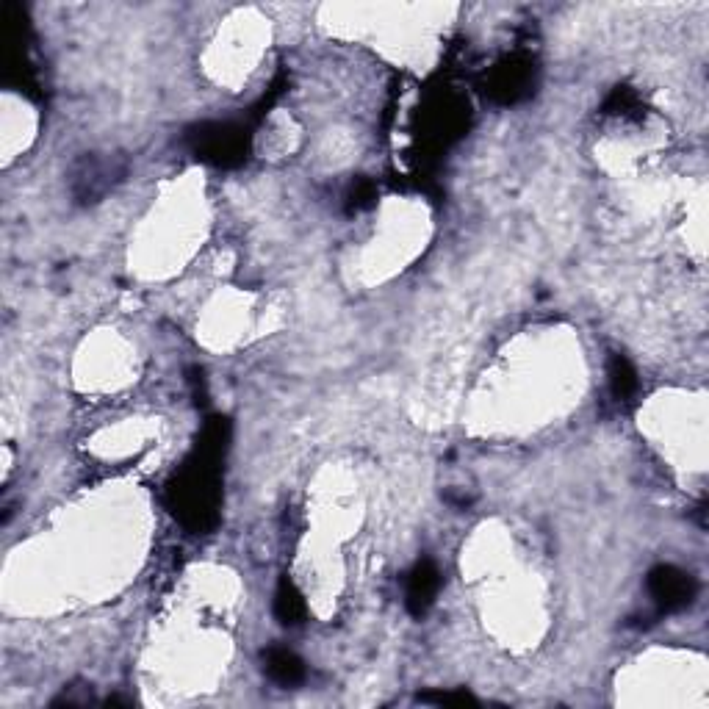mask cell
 Here are the masks:
<instances>
[{"label": "cell", "mask_w": 709, "mask_h": 709, "mask_svg": "<svg viewBox=\"0 0 709 709\" xmlns=\"http://www.w3.org/2000/svg\"><path fill=\"white\" fill-rule=\"evenodd\" d=\"M424 704H435V707H466V704H477V698L457 690V693H427L421 696Z\"/></svg>", "instance_id": "cell-7"}, {"label": "cell", "mask_w": 709, "mask_h": 709, "mask_svg": "<svg viewBox=\"0 0 709 709\" xmlns=\"http://www.w3.org/2000/svg\"><path fill=\"white\" fill-rule=\"evenodd\" d=\"M610 385L618 399H629L637 391V374L624 358H613L610 363Z\"/></svg>", "instance_id": "cell-6"}, {"label": "cell", "mask_w": 709, "mask_h": 709, "mask_svg": "<svg viewBox=\"0 0 709 709\" xmlns=\"http://www.w3.org/2000/svg\"><path fill=\"white\" fill-rule=\"evenodd\" d=\"M264 668L269 673V679L277 682V685H300L305 679V662L289 649H280V646H272V649L264 654Z\"/></svg>", "instance_id": "cell-4"}, {"label": "cell", "mask_w": 709, "mask_h": 709, "mask_svg": "<svg viewBox=\"0 0 709 709\" xmlns=\"http://www.w3.org/2000/svg\"><path fill=\"white\" fill-rule=\"evenodd\" d=\"M649 593L660 610L676 613V610H685L687 604H693L698 585L696 579L676 565H657L649 574Z\"/></svg>", "instance_id": "cell-1"}, {"label": "cell", "mask_w": 709, "mask_h": 709, "mask_svg": "<svg viewBox=\"0 0 709 709\" xmlns=\"http://www.w3.org/2000/svg\"><path fill=\"white\" fill-rule=\"evenodd\" d=\"M441 588V574L430 560H421L408 577V593H405V604L413 615H424L433 607L435 596Z\"/></svg>", "instance_id": "cell-3"}, {"label": "cell", "mask_w": 709, "mask_h": 709, "mask_svg": "<svg viewBox=\"0 0 709 709\" xmlns=\"http://www.w3.org/2000/svg\"><path fill=\"white\" fill-rule=\"evenodd\" d=\"M194 150L214 164H239L247 150V139L239 128H233L228 122H214V125H203L200 131L194 133Z\"/></svg>", "instance_id": "cell-2"}, {"label": "cell", "mask_w": 709, "mask_h": 709, "mask_svg": "<svg viewBox=\"0 0 709 709\" xmlns=\"http://www.w3.org/2000/svg\"><path fill=\"white\" fill-rule=\"evenodd\" d=\"M275 615L283 624H300L305 615V601L289 579H283L275 593Z\"/></svg>", "instance_id": "cell-5"}]
</instances>
